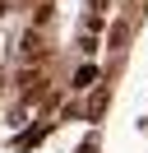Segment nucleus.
I'll return each mask as SVG.
<instances>
[{
	"instance_id": "obj_1",
	"label": "nucleus",
	"mask_w": 148,
	"mask_h": 153,
	"mask_svg": "<svg viewBox=\"0 0 148 153\" xmlns=\"http://www.w3.org/2000/svg\"><path fill=\"white\" fill-rule=\"evenodd\" d=\"M92 79H97V70H92V65H79V74H74V88H92Z\"/></svg>"
},
{
	"instance_id": "obj_2",
	"label": "nucleus",
	"mask_w": 148,
	"mask_h": 153,
	"mask_svg": "<svg viewBox=\"0 0 148 153\" xmlns=\"http://www.w3.org/2000/svg\"><path fill=\"white\" fill-rule=\"evenodd\" d=\"M125 37H130V23H111V47H125Z\"/></svg>"
},
{
	"instance_id": "obj_3",
	"label": "nucleus",
	"mask_w": 148,
	"mask_h": 153,
	"mask_svg": "<svg viewBox=\"0 0 148 153\" xmlns=\"http://www.w3.org/2000/svg\"><path fill=\"white\" fill-rule=\"evenodd\" d=\"M102 107H107V88H97V93H92V102H88V116H102Z\"/></svg>"
}]
</instances>
